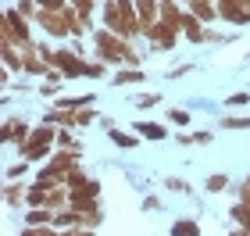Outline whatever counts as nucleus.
<instances>
[{
    "mask_svg": "<svg viewBox=\"0 0 250 236\" xmlns=\"http://www.w3.org/2000/svg\"><path fill=\"white\" fill-rule=\"evenodd\" d=\"M93 54H97L93 61H104L107 68H111V64H125V68H140V64H143V58L136 54L132 43L122 40L118 32L104 29V25L93 32Z\"/></svg>",
    "mask_w": 250,
    "mask_h": 236,
    "instance_id": "obj_1",
    "label": "nucleus"
},
{
    "mask_svg": "<svg viewBox=\"0 0 250 236\" xmlns=\"http://www.w3.org/2000/svg\"><path fill=\"white\" fill-rule=\"evenodd\" d=\"M54 150H58V129L54 126H36L32 129V136L18 147V157L29 165H47Z\"/></svg>",
    "mask_w": 250,
    "mask_h": 236,
    "instance_id": "obj_2",
    "label": "nucleus"
},
{
    "mask_svg": "<svg viewBox=\"0 0 250 236\" xmlns=\"http://www.w3.org/2000/svg\"><path fill=\"white\" fill-rule=\"evenodd\" d=\"M32 40H36V36H32V21L21 15L18 7H4V15H0V47L25 50Z\"/></svg>",
    "mask_w": 250,
    "mask_h": 236,
    "instance_id": "obj_3",
    "label": "nucleus"
},
{
    "mask_svg": "<svg viewBox=\"0 0 250 236\" xmlns=\"http://www.w3.org/2000/svg\"><path fill=\"white\" fill-rule=\"evenodd\" d=\"M54 68H58L64 79H86V75H89V61H86L75 47H58Z\"/></svg>",
    "mask_w": 250,
    "mask_h": 236,
    "instance_id": "obj_4",
    "label": "nucleus"
},
{
    "mask_svg": "<svg viewBox=\"0 0 250 236\" xmlns=\"http://www.w3.org/2000/svg\"><path fill=\"white\" fill-rule=\"evenodd\" d=\"M36 25L43 29V36H50V40H72V32H68V21H64V15H61V11H54V7L40 11V15H36Z\"/></svg>",
    "mask_w": 250,
    "mask_h": 236,
    "instance_id": "obj_5",
    "label": "nucleus"
},
{
    "mask_svg": "<svg viewBox=\"0 0 250 236\" xmlns=\"http://www.w3.org/2000/svg\"><path fill=\"white\" fill-rule=\"evenodd\" d=\"M32 129L36 126H29L25 118H4V126H0V143H4V147H21V143L32 136Z\"/></svg>",
    "mask_w": 250,
    "mask_h": 236,
    "instance_id": "obj_6",
    "label": "nucleus"
},
{
    "mask_svg": "<svg viewBox=\"0 0 250 236\" xmlns=\"http://www.w3.org/2000/svg\"><path fill=\"white\" fill-rule=\"evenodd\" d=\"M214 7L229 25H250V0H214Z\"/></svg>",
    "mask_w": 250,
    "mask_h": 236,
    "instance_id": "obj_7",
    "label": "nucleus"
},
{
    "mask_svg": "<svg viewBox=\"0 0 250 236\" xmlns=\"http://www.w3.org/2000/svg\"><path fill=\"white\" fill-rule=\"evenodd\" d=\"M179 36H183L179 29L165 25V21H157V25H154L150 32H146L143 40H146V47H150V50H172L175 43H179Z\"/></svg>",
    "mask_w": 250,
    "mask_h": 236,
    "instance_id": "obj_8",
    "label": "nucleus"
},
{
    "mask_svg": "<svg viewBox=\"0 0 250 236\" xmlns=\"http://www.w3.org/2000/svg\"><path fill=\"white\" fill-rule=\"evenodd\" d=\"M21 72H25V75H40V79H47V75L54 72L50 64H47V61H43L40 54H36V40H32L25 50H21Z\"/></svg>",
    "mask_w": 250,
    "mask_h": 236,
    "instance_id": "obj_9",
    "label": "nucleus"
},
{
    "mask_svg": "<svg viewBox=\"0 0 250 236\" xmlns=\"http://www.w3.org/2000/svg\"><path fill=\"white\" fill-rule=\"evenodd\" d=\"M136 15H140V25H143V36H146L161 21V0H136Z\"/></svg>",
    "mask_w": 250,
    "mask_h": 236,
    "instance_id": "obj_10",
    "label": "nucleus"
},
{
    "mask_svg": "<svg viewBox=\"0 0 250 236\" xmlns=\"http://www.w3.org/2000/svg\"><path fill=\"white\" fill-rule=\"evenodd\" d=\"M68 190H72V204L68 208H79V204H86V200H100V183L97 179H86V183L68 186Z\"/></svg>",
    "mask_w": 250,
    "mask_h": 236,
    "instance_id": "obj_11",
    "label": "nucleus"
},
{
    "mask_svg": "<svg viewBox=\"0 0 250 236\" xmlns=\"http://www.w3.org/2000/svg\"><path fill=\"white\" fill-rule=\"evenodd\" d=\"M183 40H189V43H208V25H204L193 11H186V18H183Z\"/></svg>",
    "mask_w": 250,
    "mask_h": 236,
    "instance_id": "obj_12",
    "label": "nucleus"
},
{
    "mask_svg": "<svg viewBox=\"0 0 250 236\" xmlns=\"http://www.w3.org/2000/svg\"><path fill=\"white\" fill-rule=\"evenodd\" d=\"M4 204L7 208H25L29 204V183H4Z\"/></svg>",
    "mask_w": 250,
    "mask_h": 236,
    "instance_id": "obj_13",
    "label": "nucleus"
},
{
    "mask_svg": "<svg viewBox=\"0 0 250 236\" xmlns=\"http://www.w3.org/2000/svg\"><path fill=\"white\" fill-rule=\"evenodd\" d=\"M132 132H136L140 140L157 143V140H165V136H168V126H161V122H132Z\"/></svg>",
    "mask_w": 250,
    "mask_h": 236,
    "instance_id": "obj_14",
    "label": "nucleus"
},
{
    "mask_svg": "<svg viewBox=\"0 0 250 236\" xmlns=\"http://www.w3.org/2000/svg\"><path fill=\"white\" fill-rule=\"evenodd\" d=\"M100 25L111 32H122V15H118V0H104L100 4Z\"/></svg>",
    "mask_w": 250,
    "mask_h": 236,
    "instance_id": "obj_15",
    "label": "nucleus"
},
{
    "mask_svg": "<svg viewBox=\"0 0 250 236\" xmlns=\"http://www.w3.org/2000/svg\"><path fill=\"white\" fill-rule=\"evenodd\" d=\"M186 11H193V15H197V18L204 21V25H214V21H222V18H218V7L208 4V0H189Z\"/></svg>",
    "mask_w": 250,
    "mask_h": 236,
    "instance_id": "obj_16",
    "label": "nucleus"
},
{
    "mask_svg": "<svg viewBox=\"0 0 250 236\" xmlns=\"http://www.w3.org/2000/svg\"><path fill=\"white\" fill-rule=\"evenodd\" d=\"M54 229H83V215L72 211V208L54 211Z\"/></svg>",
    "mask_w": 250,
    "mask_h": 236,
    "instance_id": "obj_17",
    "label": "nucleus"
},
{
    "mask_svg": "<svg viewBox=\"0 0 250 236\" xmlns=\"http://www.w3.org/2000/svg\"><path fill=\"white\" fill-rule=\"evenodd\" d=\"M143 79H146L143 68H118L111 75V86H132V83H143Z\"/></svg>",
    "mask_w": 250,
    "mask_h": 236,
    "instance_id": "obj_18",
    "label": "nucleus"
},
{
    "mask_svg": "<svg viewBox=\"0 0 250 236\" xmlns=\"http://www.w3.org/2000/svg\"><path fill=\"white\" fill-rule=\"evenodd\" d=\"M107 136H111V143H115V147H122V150H132V147H140V136H136V132H125V129H107Z\"/></svg>",
    "mask_w": 250,
    "mask_h": 236,
    "instance_id": "obj_19",
    "label": "nucleus"
},
{
    "mask_svg": "<svg viewBox=\"0 0 250 236\" xmlns=\"http://www.w3.org/2000/svg\"><path fill=\"white\" fill-rule=\"evenodd\" d=\"M168 236H200V222L197 218H179V222H172Z\"/></svg>",
    "mask_w": 250,
    "mask_h": 236,
    "instance_id": "obj_20",
    "label": "nucleus"
},
{
    "mask_svg": "<svg viewBox=\"0 0 250 236\" xmlns=\"http://www.w3.org/2000/svg\"><path fill=\"white\" fill-rule=\"evenodd\" d=\"M25 226H54V211L50 208H29L25 211Z\"/></svg>",
    "mask_w": 250,
    "mask_h": 236,
    "instance_id": "obj_21",
    "label": "nucleus"
},
{
    "mask_svg": "<svg viewBox=\"0 0 250 236\" xmlns=\"http://www.w3.org/2000/svg\"><path fill=\"white\" fill-rule=\"evenodd\" d=\"M218 126H222L225 132H247V129H250V115H225Z\"/></svg>",
    "mask_w": 250,
    "mask_h": 236,
    "instance_id": "obj_22",
    "label": "nucleus"
},
{
    "mask_svg": "<svg viewBox=\"0 0 250 236\" xmlns=\"http://www.w3.org/2000/svg\"><path fill=\"white\" fill-rule=\"evenodd\" d=\"M229 218L236 222V229H247V233H250V208H247V204L236 200V204L229 208Z\"/></svg>",
    "mask_w": 250,
    "mask_h": 236,
    "instance_id": "obj_23",
    "label": "nucleus"
},
{
    "mask_svg": "<svg viewBox=\"0 0 250 236\" xmlns=\"http://www.w3.org/2000/svg\"><path fill=\"white\" fill-rule=\"evenodd\" d=\"M229 186H232V179L225 172H214V175L204 179V190H208V193H222V190H229Z\"/></svg>",
    "mask_w": 250,
    "mask_h": 236,
    "instance_id": "obj_24",
    "label": "nucleus"
},
{
    "mask_svg": "<svg viewBox=\"0 0 250 236\" xmlns=\"http://www.w3.org/2000/svg\"><path fill=\"white\" fill-rule=\"evenodd\" d=\"M29 161H15V165H7L4 168V183H25V179H21V175H29Z\"/></svg>",
    "mask_w": 250,
    "mask_h": 236,
    "instance_id": "obj_25",
    "label": "nucleus"
},
{
    "mask_svg": "<svg viewBox=\"0 0 250 236\" xmlns=\"http://www.w3.org/2000/svg\"><path fill=\"white\" fill-rule=\"evenodd\" d=\"M0 58H4L7 72H21V50L18 47H0Z\"/></svg>",
    "mask_w": 250,
    "mask_h": 236,
    "instance_id": "obj_26",
    "label": "nucleus"
},
{
    "mask_svg": "<svg viewBox=\"0 0 250 236\" xmlns=\"http://www.w3.org/2000/svg\"><path fill=\"white\" fill-rule=\"evenodd\" d=\"M58 150H83V143L72 136V129H58Z\"/></svg>",
    "mask_w": 250,
    "mask_h": 236,
    "instance_id": "obj_27",
    "label": "nucleus"
},
{
    "mask_svg": "<svg viewBox=\"0 0 250 236\" xmlns=\"http://www.w3.org/2000/svg\"><path fill=\"white\" fill-rule=\"evenodd\" d=\"M93 122H100V115L93 107H79L75 111V129H86V126H93Z\"/></svg>",
    "mask_w": 250,
    "mask_h": 236,
    "instance_id": "obj_28",
    "label": "nucleus"
},
{
    "mask_svg": "<svg viewBox=\"0 0 250 236\" xmlns=\"http://www.w3.org/2000/svg\"><path fill=\"white\" fill-rule=\"evenodd\" d=\"M168 122H172L175 129H186L189 122H193V115H189V111H183V107H172V111H168Z\"/></svg>",
    "mask_w": 250,
    "mask_h": 236,
    "instance_id": "obj_29",
    "label": "nucleus"
},
{
    "mask_svg": "<svg viewBox=\"0 0 250 236\" xmlns=\"http://www.w3.org/2000/svg\"><path fill=\"white\" fill-rule=\"evenodd\" d=\"M68 4H72V7H75L83 18H93V11H100V4H97V0H68Z\"/></svg>",
    "mask_w": 250,
    "mask_h": 236,
    "instance_id": "obj_30",
    "label": "nucleus"
},
{
    "mask_svg": "<svg viewBox=\"0 0 250 236\" xmlns=\"http://www.w3.org/2000/svg\"><path fill=\"white\" fill-rule=\"evenodd\" d=\"M229 190L236 193V200H240V204H247V208H250V183H247V179H240V183H232Z\"/></svg>",
    "mask_w": 250,
    "mask_h": 236,
    "instance_id": "obj_31",
    "label": "nucleus"
},
{
    "mask_svg": "<svg viewBox=\"0 0 250 236\" xmlns=\"http://www.w3.org/2000/svg\"><path fill=\"white\" fill-rule=\"evenodd\" d=\"M15 7H18V11H21V15H25L29 21H36V15H40V4H36V0H18Z\"/></svg>",
    "mask_w": 250,
    "mask_h": 236,
    "instance_id": "obj_32",
    "label": "nucleus"
},
{
    "mask_svg": "<svg viewBox=\"0 0 250 236\" xmlns=\"http://www.w3.org/2000/svg\"><path fill=\"white\" fill-rule=\"evenodd\" d=\"M161 104V93H143V97H136V107L140 111H150V107H157Z\"/></svg>",
    "mask_w": 250,
    "mask_h": 236,
    "instance_id": "obj_33",
    "label": "nucleus"
},
{
    "mask_svg": "<svg viewBox=\"0 0 250 236\" xmlns=\"http://www.w3.org/2000/svg\"><path fill=\"white\" fill-rule=\"evenodd\" d=\"M250 104V93L247 89H240V93H229L225 97V107H247Z\"/></svg>",
    "mask_w": 250,
    "mask_h": 236,
    "instance_id": "obj_34",
    "label": "nucleus"
},
{
    "mask_svg": "<svg viewBox=\"0 0 250 236\" xmlns=\"http://www.w3.org/2000/svg\"><path fill=\"white\" fill-rule=\"evenodd\" d=\"M165 186H168V190H175V193H189V183H186V179H179V175H168V179H165Z\"/></svg>",
    "mask_w": 250,
    "mask_h": 236,
    "instance_id": "obj_35",
    "label": "nucleus"
},
{
    "mask_svg": "<svg viewBox=\"0 0 250 236\" xmlns=\"http://www.w3.org/2000/svg\"><path fill=\"white\" fill-rule=\"evenodd\" d=\"M21 236H54V226H21Z\"/></svg>",
    "mask_w": 250,
    "mask_h": 236,
    "instance_id": "obj_36",
    "label": "nucleus"
},
{
    "mask_svg": "<svg viewBox=\"0 0 250 236\" xmlns=\"http://www.w3.org/2000/svg\"><path fill=\"white\" fill-rule=\"evenodd\" d=\"M86 179H89L86 168L79 165V168H72V172H68V183H64V186H79V183H86Z\"/></svg>",
    "mask_w": 250,
    "mask_h": 236,
    "instance_id": "obj_37",
    "label": "nucleus"
},
{
    "mask_svg": "<svg viewBox=\"0 0 250 236\" xmlns=\"http://www.w3.org/2000/svg\"><path fill=\"white\" fill-rule=\"evenodd\" d=\"M107 72H111V68H107L104 61H89V75H86V79H104Z\"/></svg>",
    "mask_w": 250,
    "mask_h": 236,
    "instance_id": "obj_38",
    "label": "nucleus"
},
{
    "mask_svg": "<svg viewBox=\"0 0 250 236\" xmlns=\"http://www.w3.org/2000/svg\"><path fill=\"white\" fill-rule=\"evenodd\" d=\"M211 140H214V136H211V132H204V129H200V132H193V143H200V147H208Z\"/></svg>",
    "mask_w": 250,
    "mask_h": 236,
    "instance_id": "obj_39",
    "label": "nucleus"
},
{
    "mask_svg": "<svg viewBox=\"0 0 250 236\" xmlns=\"http://www.w3.org/2000/svg\"><path fill=\"white\" fill-rule=\"evenodd\" d=\"M157 208H161V200H157V197H143V211H157Z\"/></svg>",
    "mask_w": 250,
    "mask_h": 236,
    "instance_id": "obj_40",
    "label": "nucleus"
},
{
    "mask_svg": "<svg viewBox=\"0 0 250 236\" xmlns=\"http://www.w3.org/2000/svg\"><path fill=\"white\" fill-rule=\"evenodd\" d=\"M40 97H58V86H50V83H43V86H40Z\"/></svg>",
    "mask_w": 250,
    "mask_h": 236,
    "instance_id": "obj_41",
    "label": "nucleus"
},
{
    "mask_svg": "<svg viewBox=\"0 0 250 236\" xmlns=\"http://www.w3.org/2000/svg\"><path fill=\"white\" fill-rule=\"evenodd\" d=\"M175 143H183V147H193V132H179Z\"/></svg>",
    "mask_w": 250,
    "mask_h": 236,
    "instance_id": "obj_42",
    "label": "nucleus"
},
{
    "mask_svg": "<svg viewBox=\"0 0 250 236\" xmlns=\"http://www.w3.org/2000/svg\"><path fill=\"white\" fill-rule=\"evenodd\" d=\"M189 68H193V64H179V68H175V72H168V79H179V75H186Z\"/></svg>",
    "mask_w": 250,
    "mask_h": 236,
    "instance_id": "obj_43",
    "label": "nucleus"
},
{
    "mask_svg": "<svg viewBox=\"0 0 250 236\" xmlns=\"http://www.w3.org/2000/svg\"><path fill=\"white\" fill-rule=\"evenodd\" d=\"M54 236H79V229H54Z\"/></svg>",
    "mask_w": 250,
    "mask_h": 236,
    "instance_id": "obj_44",
    "label": "nucleus"
},
{
    "mask_svg": "<svg viewBox=\"0 0 250 236\" xmlns=\"http://www.w3.org/2000/svg\"><path fill=\"white\" fill-rule=\"evenodd\" d=\"M229 236H250V233H247V229H232Z\"/></svg>",
    "mask_w": 250,
    "mask_h": 236,
    "instance_id": "obj_45",
    "label": "nucleus"
},
{
    "mask_svg": "<svg viewBox=\"0 0 250 236\" xmlns=\"http://www.w3.org/2000/svg\"><path fill=\"white\" fill-rule=\"evenodd\" d=\"M79 236H97L93 229H79Z\"/></svg>",
    "mask_w": 250,
    "mask_h": 236,
    "instance_id": "obj_46",
    "label": "nucleus"
},
{
    "mask_svg": "<svg viewBox=\"0 0 250 236\" xmlns=\"http://www.w3.org/2000/svg\"><path fill=\"white\" fill-rule=\"evenodd\" d=\"M161 4H179V0H161Z\"/></svg>",
    "mask_w": 250,
    "mask_h": 236,
    "instance_id": "obj_47",
    "label": "nucleus"
},
{
    "mask_svg": "<svg viewBox=\"0 0 250 236\" xmlns=\"http://www.w3.org/2000/svg\"><path fill=\"white\" fill-rule=\"evenodd\" d=\"M179 4H189V0H179Z\"/></svg>",
    "mask_w": 250,
    "mask_h": 236,
    "instance_id": "obj_48",
    "label": "nucleus"
},
{
    "mask_svg": "<svg viewBox=\"0 0 250 236\" xmlns=\"http://www.w3.org/2000/svg\"><path fill=\"white\" fill-rule=\"evenodd\" d=\"M247 183H250V172H247Z\"/></svg>",
    "mask_w": 250,
    "mask_h": 236,
    "instance_id": "obj_49",
    "label": "nucleus"
},
{
    "mask_svg": "<svg viewBox=\"0 0 250 236\" xmlns=\"http://www.w3.org/2000/svg\"><path fill=\"white\" fill-rule=\"evenodd\" d=\"M208 4H214V0H208Z\"/></svg>",
    "mask_w": 250,
    "mask_h": 236,
    "instance_id": "obj_50",
    "label": "nucleus"
}]
</instances>
